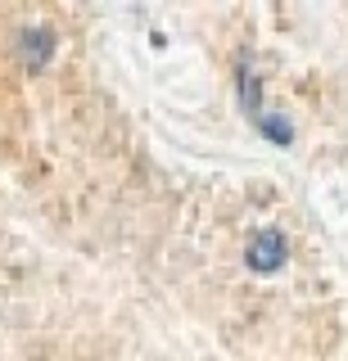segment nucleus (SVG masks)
Returning <instances> with one entry per match:
<instances>
[{"instance_id":"20e7f679","label":"nucleus","mask_w":348,"mask_h":361,"mask_svg":"<svg viewBox=\"0 0 348 361\" xmlns=\"http://www.w3.org/2000/svg\"><path fill=\"white\" fill-rule=\"evenodd\" d=\"M258 131L272 135L276 145H289V140H294V127H289V122L280 118V113H263V118H258Z\"/></svg>"},{"instance_id":"7ed1b4c3","label":"nucleus","mask_w":348,"mask_h":361,"mask_svg":"<svg viewBox=\"0 0 348 361\" xmlns=\"http://www.w3.org/2000/svg\"><path fill=\"white\" fill-rule=\"evenodd\" d=\"M240 95H244V109H249V118L258 122L263 118V95H258V73L249 63H240Z\"/></svg>"},{"instance_id":"f03ea898","label":"nucleus","mask_w":348,"mask_h":361,"mask_svg":"<svg viewBox=\"0 0 348 361\" xmlns=\"http://www.w3.org/2000/svg\"><path fill=\"white\" fill-rule=\"evenodd\" d=\"M50 54H54V32L50 27H28L23 32V59H28V68L50 63Z\"/></svg>"},{"instance_id":"f257e3e1","label":"nucleus","mask_w":348,"mask_h":361,"mask_svg":"<svg viewBox=\"0 0 348 361\" xmlns=\"http://www.w3.org/2000/svg\"><path fill=\"white\" fill-rule=\"evenodd\" d=\"M285 257H289V244H285V235H280V231H258L253 235L249 267L258 271V276H272V271H280V267H285Z\"/></svg>"}]
</instances>
